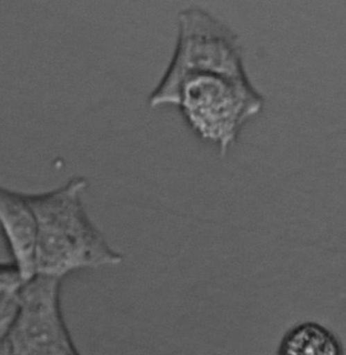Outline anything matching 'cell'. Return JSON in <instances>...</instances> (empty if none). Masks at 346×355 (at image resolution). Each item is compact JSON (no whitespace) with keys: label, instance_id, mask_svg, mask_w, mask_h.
Returning <instances> with one entry per match:
<instances>
[{"label":"cell","instance_id":"cell-1","mask_svg":"<svg viewBox=\"0 0 346 355\" xmlns=\"http://www.w3.org/2000/svg\"><path fill=\"white\" fill-rule=\"evenodd\" d=\"M176 49L148 104L178 107L192 130L225 155L244 125L264 104L244 69L238 36L207 10L178 17Z\"/></svg>","mask_w":346,"mask_h":355},{"label":"cell","instance_id":"cell-2","mask_svg":"<svg viewBox=\"0 0 346 355\" xmlns=\"http://www.w3.org/2000/svg\"><path fill=\"white\" fill-rule=\"evenodd\" d=\"M87 186L85 178L76 177L53 191L27 195L37 221L36 275L61 280L74 271L123 261L85 214Z\"/></svg>","mask_w":346,"mask_h":355},{"label":"cell","instance_id":"cell-3","mask_svg":"<svg viewBox=\"0 0 346 355\" xmlns=\"http://www.w3.org/2000/svg\"><path fill=\"white\" fill-rule=\"evenodd\" d=\"M60 282L35 275L17 291V311L0 338V355H71L76 352L63 320Z\"/></svg>","mask_w":346,"mask_h":355},{"label":"cell","instance_id":"cell-4","mask_svg":"<svg viewBox=\"0 0 346 355\" xmlns=\"http://www.w3.org/2000/svg\"><path fill=\"white\" fill-rule=\"evenodd\" d=\"M0 230L24 282L36 275L37 221L27 195L0 187Z\"/></svg>","mask_w":346,"mask_h":355},{"label":"cell","instance_id":"cell-5","mask_svg":"<svg viewBox=\"0 0 346 355\" xmlns=\"http://www.w3.org/2000/svg\"><path fill=\"white\" fill-rule=\"evenodd\" d=\"M278 355H343V350L331 331L320 324L306 322L284 335Z\"/></svg>","mask_w":346,"mask_h":355},{"label":"cell","instance_id":"cell-6","mask_svg":"<svg viewBox=\"0 0 346 355\" xmlns=\"http://www.w3.org/2000/svg\"><path fill=\"white\" fill-rule=\"evenodd\" d=\"M23 284L12 263H0V293H17Z\"/></svg>","mask_w":346,"mask_h":355},{"label":"cell","instance_id":"cell-7","mask_svg":"<svg viewBox=\"0 0 346 355\" xmlns=\"http://www.w3.org/2000/svg\"><path fill=\"white\" fill-rule=\"evenodd\" d=\"M17 311V293H0V338L14 320Z\"/></svg>","mask_w":346,"mask_h":355},{"label":"cell","instance_id":"cell-8","mask_svg":"<svg viewBox=\"0 0 346 355\" xmlns=\"http://www.w3.org/2000/svg\"><path fill=\"white\" fill-rule=\"evenodd\" d=\"M71 355H80V354H78V352H76H76H74L73 354H72Z\"/></svg>","mask_w":346,"mask_h":355}]
</instances>
